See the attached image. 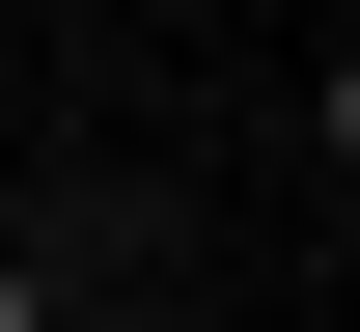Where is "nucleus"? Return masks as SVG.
Instances as JSON below:
<instances>
[{"mask_svg": "<svg viewBox=\"0 0 360 332\" xmlns=\"http://www.w3.org/2000/svg\"><path fill=\"white\" fill-rule=\"evenodd\" d=\"M0 332H28V277H0Z\"/></svg>", "mask_w": 360, "mask_h": 332, "instance_id": "1", "label": "nucleus"}]
</instances>
